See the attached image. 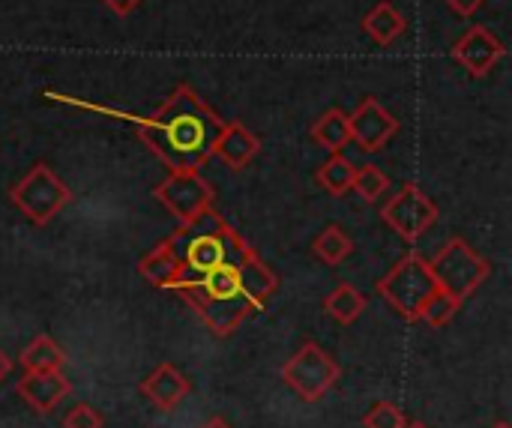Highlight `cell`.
I'll return each instance as SVG.
<instances>
[{"label": "cell", "mask_w": 512, "mask_h": 428, "mask_svg": "<svg viewBox=\"0 0 512 428\" xmlns=\"http://www.w3.org/2000/svg\"><path fill=\"white\" fill-rule=\"evenodd\" d=\"M222 126L225 120L192 87H177L156 114L138 123V135L171 171H201Z\"/></svg>", "instance_id": "cell-1"}, {"label": "cell", "mask_w": 512, "mask_h": 428, "mask_svg": "<svg viewBox=\"0 0 512 428\" xmlns=\"http://www.w3.org/2000/svg\"><path fill=\"white\" fill-rule=\"evenodd\" d=\"M438 291L432 273H429V261L420 255H405L381 282H378V294L387 300V306L393 312H399L405 321H420L423 306L429 303V297Z\"/></svg>", "instance_id": "cell-2"}, {"label": "cell", "mask_w": 512, "mask_h": 428, "mask_svg": "<svg viewBox=\"0 0 512 428\" xmlns=\"http://www.w3.org/2000/svg\"><path fill=\"white\" fill-rule=\"evenodd\" d=\"M429 273L435 279V285L456 297L459 303H465L486 279H489V261L483 255H477L462 237H453L432 261H429Z\"/></svg>", "instance_id": "cell-3"}, {"label": "cell", "mask_w": 512, "mask_h": 428, "mask_svg": "<svg viewBox=\"0 0 512 428\" xmlns=\"http://www.w3.org/2000/svg\"><path fill=\"white\" fill-rule=\"evenodd\" d=\"M9 198L33 225H48L72 201V192L48 165L39 162L12 186Z\"/></svg>", "instance_id": "cell-4"}, {"label": "cell", "mask_w": 512, "mask_h": 428, "mask_svg": "<svg viewBox=\"0 0 512 428\" xmlns=\"http://www.w3.org/2000/svg\"><path fill=\"white\" fill-rule=\"evenodd\" d=\"M342 369L339 363L315 342H306L285 366L282 378L285 384L303 399V402H321L339 381Z\"/></svg>", "instance_id": "cell-5"}, {"label": "cell", "mask_w": 512, "mask_h": 428, "mask_svg": "<svg viewBox=\"0 0 512 428\" xmlns=\"http://www.w3.org/2000/svg\"><path fill=\"white\" fill-rule=\"evenodd\" d=\"M153 198L180 222L195 219L201 210L213 207V186L201 177V171H171L156 189Z\"/></svg>", "instance_id": "cell-6"}, {"label": "cell", "mask_w": 512, "mask_h": 428, "mask_svg": "<svg viewBox=\"0 0 512 428\" xmlns=\"http://www.w3.org/2000/svg\"><path fill=\"white\" fill-rule=\"evenodd\" d=\"M381 216L405 243H417L438 222V207L423 189L408 183L393 195V201L384 207Z\"/></svg>", "instance_id": "cell-7"}, {"label": "cell", "mask_w": 512, "mask_h": 428, "mask_svg": "<svg viewBox=\"0 0 512 428\" xmlns=\"http://www.w3.org/2000/svg\"><path fill=\"white\" fill-rule=\"evenodd\" d=\"M348 129H351V141L363 150V153H378L384 150L393 135L399 132V120L378 102V99H363L351 114H348Z\"/></svg>", "instance_id": "cell-8"}, {"label": "cell", "mask_w": 512, "mask_h": 428, "mask_svg": "<svg viewBox=\"0 0 512 428\" xmlns=\"http://www.w3.org/2000/svg\"><path fill=\"white\" fill-rule=\"evenodd\" d=\"M453 57H456V63H459L468 75L483 78V75H489V72L501 63V57H504V42H501L489 27H471V30L456 42Z\"/></svg>", "instance_id": "cell-9"}, {"label": "cell", "mask_w": 512, "mask_h": 428, "mask_svg": "<svg viewBox=\"0 0 512 428\" xmlns=\"http://www.w3.org/2000/svg\"><path fill=\"white\" fill-rule=\"evenodd\" d=\"M15 390L30 411L51 414L72 393V384L63 372H24V378L15 384Z\"/></svg>", "instance_id": "cell-10"}, {"label": "cell", "mask_w": 512, "mask_h": 428, "mask_svg": "<svg viewBox=\"0 0 512 428\" xmlns=\"http://www.w3.org/2000/svg\"><path fill=\"white\" fill-rule=\"evenodd\" d=\"M141 393H144L159 411H174V408L192 393V384H189V378H186L177 366L162 363V366L141 384Z\"/></svg>", "instance_id": "cell-11"}, {"label": "cell", "mask_w": 512, "mask_h": 428, "mask_svg": "<svg viewBox=\"0 0 512 428\" xmlns=\"http://www.w3.org/2000/svg\"><path fill=\"white\" fill-rule=\"evenodd\" d=\"M261 150V141L240 123H225L219 138H216V147H213V156H219L228 168L234 171H243Z\"/></svg>", "instance_id": "cell-12"}, {"label": "cell", "mask_w": 512, "mask_h": 428, "mask_svg": "<svg viewBox=\"0 0 512 428\" xmlns=\"http://www.w3.org/2000/svg\"><path fill=\"white\" fill-rule=\"evenodd\" d=\"M138 273H141L153 288H162V291H171V288L183 279L180 258H177V252H174L165 240H162L150 255L141 258Z\"/></svg>", "instance_id": "cell-13"}, {"label": "cell", "mask_w": 512, "mask_h": 428, "mask_svg": "<svg viewBox=\"0 0 512 428\" xmlns=\"http://www.w3.org/2000/svg\"><path fill=\"white\" fill-rule=\"evenodd\" d=\"M405 27H408L405 15H402L393 3H387V0H381L378 6H372V9L366 12V18H363V30H366L378 45H393V42L405 33Z\"/></svg>", "instance_id": "cell-14"}, {"label": "cell", "mask_w": 512, "mask_h": 428, "mask_svg": "<svg viewBox=\"0 0 512 428\" xmlns=\"http://www.w3.org/2000/svg\"><path fill=\"white\" fill-rule=\"evenodd\" d=\"M312 141L330 153H339L345 144H351V129H348V114L339 108L324 111L315 123H312Z\"/></svg>", "instance_id": "cell-15"}, {"label": "cell", "mask_w": 512, "mask_h": 428, "mask_svg": "<svg viewBox=\"0 0 512 428\" xmlns=\"http://www.w3.org/2000/svg\"><path fill=\"white\" fill-rule=\"evenodd\" d=\"M363 309H366V297L354 288V285H348V282H342L339 288H333L330 294H327V300H324V312L336 321V324H354L360 315H363Z\"/></svg>", "instance_id": "cell-16"}, {"label": "cell", "mask_w": 512, "mask_h": 428, "mask_svg": "<svg viewBox=\"0 0 512 428\" xmlns=\"http://www.w3.org/2000/svg\"><path fill=\"white\" fill-rule=\"evenodd\" d=\"M24 372H60L66 363L63 348H57L48 336H36L18 357Z\"/></svg>", "instance_id": "cell-17"}, {"label": "cell", "mask_w": 512, "mask_h": 428, "mask_svg": "<svg viewBox=\"0 0 512 428\" xmlns=\"http://www.w3.org/2000/svg\"><path fill=\"white\" fill-rule=\"evenodd\" d=\"M312 252H315V258H318L321 264L339 267V264L354 252V240H351L339 225H330V228H324V231L315 237Z\"/></svg>", "instance_id": "cell-18"}, {"label": "cell", "mask_w": 512, "mask_h": 428, "mask_svg": "<svg viewBox=\"0 0 512 428\" xmlns=\"http://www.w3.org/2000/svg\"><path fill=\"white\" fill-rule=\"evenodd\" d=\"M354 171H357V165H351L342 153H333L321 168H318V183H321V189L324 192H330V195H345V192H351V186H354Z\"/></svg>", "instance_id": "cell-19"}, {"label": "cell", "mask_w": 512, "mask_h": 428, "mask_svg": "<svg viewBox=\"0 0 512 428\" xmlns=\"http://www.w3.org/2000/svg\"><path fill=\"white\" fill-rule=\"evenodd\" d=\"M387 186H390V180H387V174L378 165H363V168L354 171V186L351 189L363 201H378L387 192Z\"/></svg>", "instance_id": "cell-20"}, {"label": "cell", "mask_w": 512, "mask_h": 428, "mask_svg": "<svg viewBox=\"0 0 512 428\" xmlns=\"http://www.w3.org/2000/svg\"><path fill=\"white\" fill-rule=\"evenodd\" d=\"M459 300L456 297H450V294H444L441 288L429 297V303L423 306V312H420V321H426L429 327H444V324H450L453 318H456V312H459Z\"/></svg>", "instance_id": "cell-21"}, {"label": "cell", "mask_w": 512, "mask_h": 428, "mask_svg": "<svg viewBox=\"0 0 512 428\" xmlns=\"http://www.w3.org/2000/svg\"><path fill=\"white\" fill-rule=\"evenodd\" d=\"M366 428H405L408 420L402 414V408H396L393 402H378L366 417H363Z\"/></svg>", "instance_id": "cell-22"}, {"label": "cell", "mask_w": 512, "mask_h": 428, "mask_svg": "<svg viewBox=\"0 0 512 428\" xmlns=\"http://www.w3.org/2000/svg\"><path fill=\"white\" fill-rule=\"evenodd\" d=\"M102 417L90 408V405H75L66 417H63V428H102Z\"/></svg>", "instance_id": "cell-23"}, {"label": "cell", "mask_w": 512, "mask_h": 428, "mask_svg": "<svg viewBox=\"0 0 512 428\" xmlns=\"http://www.w3.org/2000/svg\"><path fill=\"white\" fill-rule=\"evenodd\" d=\"M114 15H120V18H126L129 12H135L138 6H141V0H102Z\"/></svg>", "instance_id": "cell-24"}, {"label": "cell", "mask_w": 512, "mask_h": 428, "mask_svg": "<svg viewBox=\"0 0 512 428\" xmlns=\"http://www.w3.org/2000/svg\"><path fill=\"white\" fill-rule=\"evenodd\" d=\"M447 3H450V9H453L456 15H462V18L474 15V12L483 6V0H447Z\"/></svg>", "instance_id": "cell-25"}, {"label": "cell", "mask_w": 512, "mask_h": 428, "mask_svg": "<svg viewBox=\"0 0 512 428\" xmlns=\"http://www.w3.org/2000/svg\"><path fill=\"white\" fill-rule=\"evenodd\" d=\"M9 372H12V360L0 351V384L6 381V375H9Z\"/></svg>", "instance_id": "cell-26"}, {"label": "cell", "mask_w": 512, "mask_h": 428, "mask_svg": "<svg viewBox=\"0 0 512 428\" xmlns=\"http://www.w3.org/2000/svg\"><path fill=\"white\" fill-rule=\"evenodd\" d=\"M201 428H231V426H228V423H225L222 417H213V420H207V423H204Z\"/></svg>", "instance_id": "cell-27"}, {"label": "cell", "mask_w": 512, "mask_h": 428, "mask_svg": "<svg viewBox=\"0 0 512 428\" xmlns=\"http://www.w3.org/2000/svg\"><path fill=\"white\" fill-rule=\"evenodd\" d=\"M405 428H429V426H426V423H408Z\"/></svg>", "instance_id": "cell-28"}, {"label": "cell", "mask_w": 512, "mask_h": 428, "mask_svg": "<svg viewBox=\"0 0 512 428\" xmlns=\"http://www.w3.org/2000/svg\"><path fill=\"white\" fill-rule=\"evenodd\" d=\"M492 428H512L510 423H498V426H492Z\"/></svg>", "instance_id": "cell-29"}]
</instances>
